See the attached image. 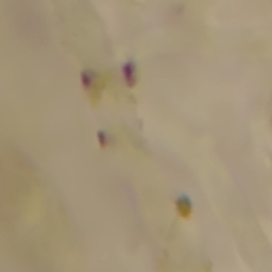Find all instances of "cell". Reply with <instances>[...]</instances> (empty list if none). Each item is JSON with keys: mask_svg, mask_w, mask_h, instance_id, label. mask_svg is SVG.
Here are the masks:
<instances>
[{"mask_svg": "<svg viewBox=\"0 0 272 272\" xmlns=\"http://www.w3.org/2000/svg\"><path fill=\"white\" fill-rule=\"evenodd\" d=\"M177 211L180 214L181 217L188 218L192 215L193 212V203L192 200L187 196H180L176 201Z\"/></svg>", "mask_w": 272, "mask_h": 272, "instance_id": "3", "label": "cell"}, {"mask_svg": "<svg viewBox=\"0 0 272 272\" xmlns=\"http://www.w3.org/2000/svg\"><path fill=\"white\" fill-rule=\"evenodd\" d=\"M122 76L125 85L134 87L137 83V67L134 61L129 60L122 65Z\"/></svg>", "mask_w": 272, "mask_h": 272, "instance_id": "2", "label": "cell"}, {"mask_svg": "<svg viewBox=\"0 0 272 272\" xmlns=\"http://www.w3.org/2000/svg\"><path fill=\"white\" fill-rule=\"evenodd\" d=\"M97 137H98V142L101 147H108L111 144V137L110 135L104 131H99L98 134H97Z\"/></svg>", "mask_w": 272, "mask_h": 272, "instance_id": "4", "label": "cell"}, {"mask_svg": "<svg viewBox=\"0 0 272 272\" xmlns=\"http://www.w3.org/2000/svg\"><path fill=\"white\" fill-rule=\"evenodd\" d=\"M81 83L83 88L89 93L90 101L95 103L100 99L104 81L98 74L89 71V69H85L81 73Z\"/></svg>", "mask_w": 272, "mask_h": 272, "instance_id": "1", "label": "cell"}]
</instances>
